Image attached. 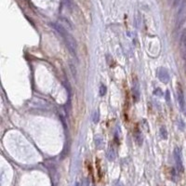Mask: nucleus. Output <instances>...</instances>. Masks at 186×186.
Here are the masks:
<instances>
[{"label":"nucleus","mask_w":186,"mask_h":186,"mask_svg":"<svg viewBox=\"0 0 186 186\" xmlns=\"http://www.w3.org/2000/svg\"><path fill=\"white\" fill-rule=\"evenodd\" d=\"M52 26L54 27V29L58 32V33L62 36L63 40H64L70 52H71L74 56H76V53H77V44H76L75 37L71 34H69V32L64 27H62V25H61V24L53 23Z\"/></svg>","instance_id":"f257e3e1"},{"label":"nucleus","mask_w":186,"mask_h":186,"mask_svg":"<svg viewBox=\"0 0 186 186\" xmlns=\"http://www.w3.org/2000/svg\"><path fill=\"white\" fill-rule=\"evenodd\" d=\"M186 19V0L183 1L179 5V8L177 13V18H176V27L179 28L183 24L184 21Z\"/></svg>","instance_id":"f03ea898"},{"label":"nucleus","mask_w":186,"mask_h":186,"mask_svg":"<svg viewBox=\"0 0 186 186\" xmlns=\"http://www.w3.org/2000/svg\"><path fill=\"white\" fill-rule=\"evenodd\" d=\"M173 156H174V161L176 164L177 170L179 172H182L183 171V164H182V152L178 147L174 149Z\"/></svg>","instance_id":"7ed1b4c3"},{"label":"nucleus","mask_w":186,"mask_h":186,"mask_svg":"<svg viewBox=\"0 0 186 186\" xmlns=\"http://www.w3.org/2000/svg\"><path fill=\"white\" fill-rule=\"evenodd\" d=\"M177 98H178V102L181 110L186 114V101H185V98H184V93L182 91V88L181 87V85H178L177 88Z\"/></svg>","instance_id":"20e7f679"},{"label":"nucleus","mask_w":186,"mask_h":186,"mask_svg":"<svg viewBox=\"0 0 186 186\" xmlns=\"http://www.w3.org/2000/svg\"><path fill=\"white\" fill-rule=\"evenodd\" d=\"M156 74H157L158 79L161 81L162 83H164V84H166V83L169 82L170 76H169V71L166 68H163V67L158 68Z\"/></svg>","instance_id":"39448f33"},{"label":"nucleus","mask_w":186,"mask_h":186,"mask_svg":"<svg viewBox=\"0 0 186 186\" xmlns=\"http://www.w3.org/2000/svg\"><path fill=\"white\" fill-rule=\"evenodd\" d=\"M134 138H135V140L138 143V145L143 144V135L140 130H136V132L134 133Z\"/></svg>","instance_id":"423d86ee"},{"label":"nucleus","mask_w":186,"mask_h":186,"mask_svg":"<svg viewBox=\"0 0 186 186\" xmlns=\"http://www.w3.org/2000/svg\"><path fill=\"white\" fill-rule=\"evenodd\" d=\"M107 158H108V160L109 161H114V158H115V153H114V149L113 148H110L108 150V152H107Z\"/></svg>","instance_id":"0eeeda50"},{"label":"nucleus","mask_w":186,"mask_h":186,"mask_svg":"<svg viewBox=\"0 0 186 186\" xmlns=\"http://www.w3.org/2000/svg\"><path fill=\"white\" fill-rule=\"evenodd\" d=\"M159 135H160V137H161V139H163V140L168 139V130H166V129L165 127H162L161 129H160Z\"/></svg>","instance_id":"6e6552de"},{"label":"nucleus","mask_w":186,"mask_h":186,"mask_svg":"<svg viewBox=\"0 0 186 186\" xmlns=\"http://www.w3.org/2000/svg\"><path fill=\"white\" fill-rule=\"evenodd\" d=\"M133 97H134V99H135L136 101H138L139 97H140L139 86H138L137 83H135V85H134V87H133Z\"/></svg>","instance_id":"1a4fd4ad"},{"label":"nucleus","mask_w":186,"mask_h":186,"mask_svg":"<svg viewBox=\"0 0 186 186\" xmlns=\"http://www.w3.org/2000/svg\"><path fill=\"white\" fill-rule=\"evenodd\" d=\"M95 143H96V146L98 147V148H101V145H102V139H101V137L100 136V135H98L97 137L95 138Z\"/></svg>","instance_id":"9d476101"},{"label":"nucleus","mask_w":186,"mask_h":186,"mask_svg":"<svg viewBox=\"0 0 186 186\" xmlns=\"http://www.w3.org/2000/svg\"><path fill=\"white\" fill-rule=\"evenodd\" d=\"M106 90H107V88H106V86H104L103 84L102 85H101V87H100V95L101 96H104L105 94H106Z\"/></svg>","instance_id":"9b49d317"},{"label":"nucleus","mask_w":186,"mask_h":186,"mask_svg":"<svg viewBox=\"0 0 186 186\" xmlns=\"http://www.w3.org/2000/svg\"><path fill=\"white\" fill-rule=\"evenodd\" d=\"M99 120H100V114H99L98 112H95L93 114V117H92V121L94 122L95 124H97L99 122Z\"/></svg>","instance_id":"f8f14e48"},{"label":"nucleus","mask_w":186,"mask_h":186,"mask_svg":"<svg viewBox=\"0 0 186 186\" xmlns=\"http://www.w3.org/2000/svg\"><path fill=\"white\" fill-rule=\"evenodd\" d=\"M153 94L156 95V96H162L163 95V92L161 91V89H160V88H157V89H156V90H155Z\"/></svg>","instance_id":"ddd939ff"},{"label":"nucleus","mask_w":186,"mask_h":186,"mask_svg":"<svg viewBox=\"0 0 186 186\" xmlns=\"http://www.w3.org/2000/svg\"><path fill=\"white\" fill-rule=\"evenodd\" d=\"M179 2H181V0H173V7H177Z\"/></svg>","instance_id":"4468645a"},{"label":"nucleus","mask_w":186,"mask_h":186,"mask_svg":"<svg viewBox=\"0 0 186 186\" xmlns=\"http://www.w3.org/2000/svg\"><path fill=\"white\" fill-rule=\"evenodd\" d=\"M114 186H124L123 184H122L120 182H117V183H115V185Z\"/></svg>","instance_id":"2eb2a0df"},{"label":"nucleus","mask_w":186,"mask_h":186,"mask_svg":"<svg viewBox=\"0 0 186 186\" xmlns=\"http://www.w3.org/2000/svg\"><path fill=\"white\" fill-rule=\"evenodd\" d=\"M75 186H79V183H78V182H76V184H75Z\"/></svg>","instance_id":"dca6fc26"}]
</instances>
